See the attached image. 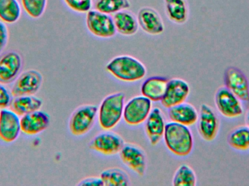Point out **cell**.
<instances>
[{
	"label": "cell",
	"mask_w": 249,
	"mask_h": 186,
	"mask_svg": "<svg viewBox=\"0 0 249 186\" xmlns=\"http://www.w3.org/2000/svg\"><path fill=\"white\" fill-rule=\"evenodd\" d=\"M106 70L117 80L124 83H136L146 75L144 64L137 58L127 55L112 58L107 64Z\"/></svg>",
	"instance_id": "obj_1"
},
{
	"label": "cell",
	"mask_w": 249,
	"mask_h": 186,
	"mask_svg": "<svg viewBox=\"0 0 249 186\" xmlns=\"http://www.w3.org/2000/svg\"><path fill=\"white\" fill-rule=\"evenodd\" d=\"M163 139L167 149L175 156L186 157L193 152L194 139L187 126L173 121L167 123Z\"/></svg>",
	"instance_id": "obj_2"
},
{
	"label": "cell",
	"mask_w": 249,
	"mask_h": 186,
	"mask_svg": "<svg viewBox=\"0 0 249 186\" xmlns=\"http://www.w3.org/2000/svg\"><path fill=\"white\" fill-rule=\"evenodd\" d=\"M124 93L110 94L104 98L98 111V120L102 130H112L121 122L124 117Z\"/></svg>",
	"instance_id": "obj_3"
},
{
	"label": "cell",
	"mask_w": 249,
	"mask_h": 186,
	"mask_svg": "<svg viewBox=\"0 0 249 186\" xmlns=\"http://www.w3.org/2000/svg\"><path fill=\"white\" fill-rule=\"evenodd\" d=\"M99 108L93 104H85L76 108L69 121L70 133L74 136H83L90 131L98 117Z\"/></svg>",
	"instance_id": "obj_4"
},
{
	"label": "cell",
	"mask_w": 249,
	"mask_h": 186,
	"mask_svg": "<svg viewBox=\"0 0 249 186\" xmlns=\"http://www.w3.org/2000/svg\"><path fill=\"white\" fill-rule=\"evenodd\" d=\"M152 109V101L143 95L135 96L124 104V122L130 126H138L145 122Z\"/></svg>",
	"instance_id": "obj_5"
},
{
	"label": "cell",
	"mask_w": 249,
	"mask_h": 186,
	"mask_svg": "<svg viewBox=\"0 0 249 186\" xmlns=\"http://www.w3.org/2000/svg\"><path fill=\"white\" fill-rule=\"evenodd\" d=\"M86 26L89 32L96 37L109 39L116 34L113 17L96 10H90L86 16Z\"/></svg>",
	"instance_id": "obj_6"
},
{
	"label": "cell",
	"mask_w": 249,
	"mask_h": 186,
	"mask_svg": "<svg viewBox=\"0 0 249 186\" xmlns=\"http://www.w3.org/2000/svg\"><path fill=\"white\" fill-rule=\"evenodd\" d=\"M196 124L199 135L205 141H213L217 137L220 121L213 108L207 104L200 105Z\"/></svg>",
	"instance_id": "obj_7"
},
{
	"label": "cell",
	"mask_w": 249,
	"mask_h": 186,
	"mask_svg": "<svg viewBox=\"0 0 249 186\" xmlns=\"http://www.w3.org/2000/svg\"><path fill=\"white\" fill-rule=\"evenodd\" d=\"M216 109L227 118H236L244 114V106L241 100L226 87H219L215 94Z\"/></svg>",
	"instance_id": "obj_8"
},
{
	"label": "cell",
	"mask_w": 249,
	"mask_h": 186,
	"mask_svg": "<svg viewBox=\"0 0 249 186\" xmlns=\"http://www.w3.org/2000/svg\"><path fill=\"white\" fill-rule=\"evenodd\" d=\"M124 145V138L120 135L111 130H105L92 139L89 148L100 154L113 156L121 152Z\"/></svg>",
	"instance_id": "obj_9"
},
{
	"label": "cell",
	"mask_w": 249,
	"mask_h": 186,
	"mask_svg": "<svg viewBox=\"0 0 249 186\" xmlns=\"http://www.w3.org/2000/svg\"><path fill=\"white\" fill-rule=\"evenodd\" d=\"M123 163L130 170L143 177L146 173L147 159L144 150L139 145L124 143L119 153Z\"/></svg>",
	"instance_id": "obj_10"
},
{
	"label": "cell",
	"mask_w": 249,
	"mask_h": 186,
	"mask_svg": "<svg viewBox=\"0 0 249 186\" xmlns=\"http://www.w3.org/2000/svg\"><path fill=\"white\" fill-rule=\"evenodd\" d=\"M224 83L230 91L241 101L249 99V83L246 74L236 67H228L224 74Z\"/></svg>",
	"instance_id": "obj_11"
},
{
	"label": "cell",
	"mask_w": 249,
	"mask_h": 186,
	"mask_svg": "<svg viewBox=\"0 0 249 186\" xmlns=\"http://www.w3.org/2000/svg\"><path fill=\"white\" fill-rule=\"evenodd\" d=\"M190 93V85L185 80L174 78L168 80L166 90L161 100L162 106L166 108L186 102Z\"/></svg>",
	"instance_id": "obj_12"
},
{
	"label": "cell",
	"mask_w": 249,
	"mask_h": 186,
	"mask_svg": "<svg viewBox=\"0 0 249 186\" xmlns=\"http://www.w3.org/2000/svg\"><path fill=\"white\" fill-rule=\"evenodd\" d=\"M42 74L36 70H29L20 74L15 82L12 88L13 97L33 95L42 86Z\"/></svg>",
	"instance_id": "obj_13"
},
{
	"label": "cell",
	"mask_w": 249,
	"mask_h": 186,
	"mask_svg": "<svg viewBox=\"0 0 249 186\" xmlns=\"http://www.w3.org/2000/svg\"><path fill=\"white\" fill-rule=\"evenodd\" d=\"M22 58L15 51L6 52L0 56V83L10 84L14 81L22 68Z\"/></svg>",
	"instance_id": "obj_14"
},
{
	"label": "cell",
	"mask_w": 249,
	"mask_h": 186,
	"mask_svg": "<svg viewBox=\"0 0 249 186\" xmlns=\"http://www.w3.org/2000/svg\"><path fill=\"white\" fill-rule=\"evenodd\" d=\"M21 127L20 119L12 110L0 111V139L5 143H12L19 137Z\"/></svg>",
	"instance_id": "obj_15"
},
{
	"label": "cell",
	"mask_w": 249,
	"mask_h": 186,
	"mask_svg": "<svg viewBox=\"0 0 249 186\" xmlns=\"http://www.w3.org/2000/svg\"><path fill=\"white\" fill-rule=\"evenodd\" d=\"M144 130L146 137L152 146H157L164 137L165 123V117L159 108H154L145 121Z\"/></svg>",
	"instance_id": "obj_16"
},
{
	"label": "cell",
	"mask_w": 249,
	"mask_h": 186,
	"mask_svg": "<svg viewBox=\"0 0 249 186\" xmlns=\"http://www.w3.org/2000/svg\"><path fill=\"white\" fill-rule=\"evenodd\" d=\"M139 27L152 36L161 34L165 31L163 20L160 15L152 7H145L139 10L137 16Z\"/></svg>",
	"instance_id": "obj_17"
},
{
	"label": "cell",
	"mask_w": 249,
	"mask_h": 186,
	"mask_svg": "<svg viewBox=\"0 0 249 186\" xmlns=\"http://www.w3.org/2000/svg\"><path fill=\"white\" fill-rule=\"evenodd\" d=\"M50 125V117L44 111L29 113L20 118L21 132L28 135H35L45 131Z\"/></svg>",
	"instance_id": "obj_18"
},
{
	"label": "cell",
	"mask_w": 249,
	"mask_h": 186,
	"mask_svg": "<svg viewBox=\"0 0 249 186\" xmlns=\"http://www.w3.org/2000/svg\"><path fill=\"white\" fill-rule=\"evenodd\" d=\"M168 117L173 122L191 127L197 123L198 111L188 102H182L168 108Z\"/></svg>",
	"instance_id": "obj_19"
},
{
	"label": "cell",
	"mask_w": 249,
	"mask_h": 186,
	"mask_svg": "<svg viewBox=\"0 0 249 186\" xmlns=\"http://www.w3.org/2000/svg\"><path fill=\"white\" fill-rule=\"evenodd\" d=\"M168 80L166 77L160 76L149 77L142 85L141 93L152 102H159L165 95Z\"/></svg>",
	"instance_id": "obj_20"
},
{
	"label": "cell",
	"mask_w": 249,
	"mask_h": 186,
	"mask_svg": "<svg viewBox=\"0 0 249 186\" xmlns=\"http://www.w3.org/2000/svg\"><path fill=\"white\" fill-rule=\"evenodd\" d=\"M114 23L118 33L123 36H133L139 30L137 17L127 10H122L114 14Z\"/></svg>",
	"instance_id": "obj_21"
},
{
	"label": "cell",
	"mask_w": 249,
	"mask_h": 186,
	"mask_svg": "<svg viewBox=\"0 0 249 186\" xmlns=\"http://www.w3.org/2000/svg\"><path fill=\"white\" fill-rule=\"evenodd\" d=\"M42 106V101L33 95L15 97L10 103V110L19 117H23L29 113L38 111Z\"/></svg>",
	"instance_id": "obj_22"
},
{
	"label": "cell",
	"mask_w": 249,
	"mask_h": 186,
	"mask_svg": "<svg viewBox=\"0 0 249 186\" xmlns=\"http://www.w3.org/2000/svg\"><path fill=\"white\" fill-rule=\"evenodd\" d=\"M168 19L176 24H184L189 18V7L186 0H164Z\"/></svg>",
	"instance_id": "obj_23"
},
{
	"label": "cell",
	"mask_w": 249,
	"mask_h": 186,
	"mask_svg": "<svg viewBox=\"0 0 249 186\" xmlns=\"http://www.w3.org/2000/svg\"><path fill=\"white\" fill-rule=\"evenodd\" d=\"M228 143L234 150L238 152L249 151V127L240 126L232 130L228 135Z\"/></svg>",
	"instance_id": "obj_24"
},
{
	"label": "cell",
	"mask_w": 249,
	"mask_h": 186,
	"mask_svg": "<svg viewBox=\"0 0 249 186\" xmlns=\"http://www.w3.org/2000/svg\"><path fill=\"white\" fill-rule=\"evenodd\" d=\"M104 185L107 186H127L130 179L127 172L120 168H109L100 174Z\"/></svg>",
	"instance_id": "obj_25"
},
{
	"label": "cell",
	"mask_w": 249,
	"mask_h": 186,
	"mask_svg": "<svg viewBox=\"0 0 249 186\" xmlns=\"http://www.w3.org/2000/svg\"><path fill=\"white\" fill-rule=\"evenodd\" d=\"M21 8L17 0H0V20L5 23H14L19 20Z\"/></svg>",
	"instance_id": "obj_26"
},
{
	"label": "cell",
	"mask_w": 249,
	"mask_h": 186,
	"mask_svg": "<svg viewBox=\"0 0 249 186\" xmlns=\"http://www.w3.org/2000/svg\"><path fill=\"white\" fill-rule=\"evenodd\" d=\"M197 184V176L191 167L182 165L177 169L173 178V186H195Z\"/></svg>",
	"instance_id": "obj_27"
},
{
	"label": "cell",
	"mask_w": 249,
	"mask_h": 186,
	"mask_svg": "<svg viewBox=\"0 0 249 186\" xmlns=\"http://www.w3.org/2000/svg\"><path fill=\"white\" fill-rule=\"evenodd\" d=\"M95 10L106 14H115L122 10L130 8L129 0H96Z\"/></svg>",
	"instance_id": "obj_28"
},
{
	"label": "cell",
	"mask_w": 249,
	"mask_h": 186,
	"mask_svg": "<svg viewBox=\"0 0 249 186\" xmlns=\"http://www.w3.org/2000/svg\"><path fill=\"white\" fill-rule=\"evenodd\" d=\"M23 10L32 18H39L46 8L47 0H21Z\"/></svg>",
	"instance_id": "obj_29"
},
{
	"label": "cell",
	"mask_w": 249,
	"mask_h": 186,
	"mask_svg": "<svg viewBox=\"0 0 249 186\" xmlns=\"http://www.w3.org/2000/svg\"><path fill=\"white\" fill-rule=\"evenodd\" d=\"M73 11L79 13H88L93 5V0H64Z\"/></svg>",
	"instance_id": "obj_30"
},
{
	"label": "cell",
	"mask_w": 249,
	"mask_h": 186,
	"mask_svg": "<svg viewBox=\"0 0 249 186\" xmlns=\"http://www.w3.org/2000/svg\"><path fill=\"white\" fill-rule=\"evenodd\" d=\"M11 95L8 90L0 83V109L10 107L12 102Z\"/></svg>",
	"instance_id": "obj_31"
},
{
	"label": "cell",
	"mask_w": 249,
	"mask_h": 186,
	"mask_svg": "<svg viewBox=\"0 0 249 186\" xmlns=\"http://www.w3.org/2000/svg\"><path fill=\"white\" fill-rule=\"evenodd\" d=\"M8 41V31L7 26L0 22V52L4 50Z\"/></svg>",
	"instance_id": "obj_32"
},
{
	"label": "cell",
	"mask_w": 249,
	"mask_h": 186,
	"mask_svg": "<svg viewBox=\"0 0 249 186\" xmlns=\"http://www.w3.org/2000/svg\"><path fill=\"white\" fill-rule=\"evenodd\" d=\"M77 186H103L104 183L100 177H88L81 180Z\"/></svg>",
	"instance_id": "obj_33"
},
{
	"label": "cell",
	"mask_w": 249,
	"mask_h": 186,
	"mask_svg": "<svg viewBox=\"0 0 249 186\" xmlns=\"http://www.w3.org/2000/svg\"><path fill=\"white\" fill-rule=\"evenodd\" d=\"M246 121H247V126L249 127V111L247 112V117H246Z\"/></svg>",
	"instance_id": "obj_34"
},
{
	"label": "cell",
	"mask_w": 249,
	"mask_h": 186,
	"mask_svg": "<svg viewBox=\"0 0 249 186\" xmlns=\"http://www.w3.org/2000/svg\"><path fill=\"white\" fill-rule=\"evenodd\" d=\"M247 104H248V106H249V99L248 100V101H247Z\"/></svg>",
	"instance_id": "obj_35"
}]
</instances>
